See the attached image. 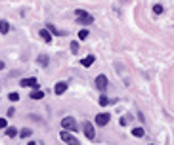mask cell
<instances>
[{"instance_id":"obj_13","label":"cell","mask_w":174,"mask_h":145,"mask_svg":"<svg viewBox=\"0 0 174 145\" xmlns=\"http://www.w3.org/2000/svg\"><path fill=\"white\" fill-rule=\"evenodd\" d=\"M144 128H134V130H132V136L134 138H144Z\"/></svg>"},{"instance_id":"obj_15","label":"cell","mask_w":174,"mask_h":145,"mask_svg":"<svg viewBox=\"0 0 174 145\" xmlns=\"http://www.w3.org/2000/svg\"><path fill=\"white\" fill-rule=\"evenodd\" d=\"M48 31H52V33H54V34H65V33H63V31L56 29V27H54V25H52V23H48Z\"/></svg>"},{"instance_id":"obj_24","label":"cell","mask_w":174,"mask_h":145,"mask_svg":"<svg viewBox=\"0 0 174 145\" xmlns=\"http://www.w3.org/2000/svg\"><path fill=\"white\" fill-rule=\"evenodd\" d=\"M27 145H38V143H35V141H29V143H27Z\"/></svg>"},{"instance_id":"obj_14","label":"cell","mask_w":174,"mask_h":145,"mask_svg":"<svg viewBox=\"0 0 174 145\" xmlns=\"http://www.w3.org/2000/svg\"><path fill=\"white\" fill-rule=\"evenodd\" d=\"M38 63L46 67V65H48V63H50V59H48V55H38Z\"/></svg>"},{"instance_id":"obj_25","label":"cell","mask_w":174,"mask_h":145,"mask_svg":"<svg viewBox=\"0 0 174 145\" xmlns=\"http://www.w3.org/2000/svg\"><path fill=\"white\" fill-rule=\"evenodd\" d=\"M0 69H4V63H2V61H0Z\"/></svg>"},{"instance_id":"obj_22","label":"cell","mask_w":174,"mask_h":145,"mask_svg":"<svg viewBox=\"0 0 174 145\" xmlns=\"http://www.w3.org/2000/svg\"><path fill=\"white\" fill-rule=\"evenodd\" d=\"M8 97H10V101H17V99H19V96H17V94H10Z\"/></svg>"},{"instance_id":"obj_21","label":"cell","mask_w":174,"mask_h":145,"mask_svg":"<svg viewBox=\"0 0 174 145\" xmlns=\"http://www.w3.org/2000/svg\"><path fill=\"white\" fill-rule=\"evenodd\" d=\"M86 36H88V31L86 29H82L81 33H78V38H86Z\"/></svg>"},{"instance_id":"obj_12","label":"cell","mask_w":174,"mask_h":145,"mask_svg":"<svg viewBox=\"0 0 174 145\" xmlns=\"http://www.w3.org/2000/svg\"><path fill=\"white\" fill-rule=\"evenodd\" d=\"M42 97H44V92H40V90H35L31 94V99H42Z\"/></svg>"},{"instance_id":"obj_6","label":"cell","mask_w":174,"mask_h":145,"mask_svg":"<svg viewBox=\"0 0 174 145\" xmlns=\"http://www.w3.org/2000/svg\"><path fill=\"white\" fill-rule=\"evenodd\" d=\"M109 118L111 117H109L107 113H99V115H96V124L98 126H105V124L109 122Z\"/></svg>"},{"instance_id":"obj_4","label":"cell","mask_w":174,"mask_h":145,"mask_svg":"<svg viewBox=\"0 0 174 145\" xmlns=\"http://www.w3.org/2000/svg\"><path fill=\"white\" fill-rule=\"evenodd\" d=\"M107 84H109V82H107V76H105V75H98L96 76V88H98V90H105Z\"/></svg>"},{"instance_id":"obj_16","label":"cell","mask_w":174,"mask_h":145,"mask_svg":"<svg viewBox=\"0 0 174 145\" xmlns=\"http://www.w3.org/2000/svg\"><path fill=\"white\" fill-rule=\"evenodd\" d=\"M6 136H8V138H15V136H17V130H15V128H8V130H6Z\"/></svg>"},{"instance_id":"obj_2","label":"cell","mask_w":174,"mask_h":145,"mask_svg":"<svg viewBox=\"0 0 174 145\" xmlns=\"http://www.w3.org/2000/svg\"><path fill=\"white\" fill-rule=\"evenodd\" d=\"M60 138H61V141H65L67 145H81L78 139L73 136V134H69V132H60Z\"/></svg>"},{"instance_id":"obj_10","label":"cell","mask_w":174,"mask_h":145,"mask_svg":"<svg viewBox=\"0 0 174 145\" xmlns=\"http://www.w3.org/2000/svg\"><path fill=\"white\" fill-rule=\"evenodd\" d=\"M92 63H94V55H88V58H84V59L81 61V65H82V67H90Z\"/></svg>"},{"instance_id":"obj_7","label":"cell","mask_w":174,"mask_h":145,"mask_svg":"<svg viewBox=\"0 0 174 145\" xmlns=\"http://www.w3.org/2000/svg\"><path fill=\"white\" fill-rule=\"evenodd\" d=\"M19 84H21V86H25V88H38V80H36L35 76H33V78H23V80L19 82Z\"/></svg>"},{"instance_id":"obj_9","label":"cell","mask_w":174,"mask_h":145,"mask_svg":"<svg viewBox=\"0 0 174 145\" xmlns=\"http://www.w3.org/2000/svg\"><path fill=\"white\" fill-rule=\"evenodd\" d=\"M38 34H40V38H44V40H46V42H50V40H52V34H50V31H46V29H42Z\"/></svg>"},{"instance_id":"obj_3","label":"cell","mask_w":174,"mask_h":145,"mask_svg":"<svg viewBox=\"0 0 174 145\" xmlns=\"http://www.w3.org/2000/svg\"><path fill=\"white\" fill-rule=\"evenodd\" d=\"M61 128H65V130H77V120L73 117H65L61 120Z\"/></svg>"},{"instance_id":"obj_11","label":"cell","mask_w":174,"mask_h":145,"mask_svg":"<svg viewBox=\"0 0 174 145\" xmlns=\"http://www.w3.org/2000/svg\"><path fill=\"white\" fill-rule=\"evenodd\" d=\"M8 31H10V23H8V21H0V33L6 34Z\"/></svg>"},{"instance_id":"obj_8","label":"cell","mask_w":174,"mask_h":145,"mask_svg":"<svg viewBox=\"0 0 174 145\" xmlns=\"http://www.w3.org/2000/svg\"><path fill=\"white\" fill-rule=\"evenodd\" d=\"M65 90H67V82H57L56 88H54V94H56V96H61Z\"/></svg>"},{"instance_id":"obj_18","label":"cell","mask_w":174,"mask_h":145,"mask_svg":"<svg viewBox=\"0 0 174 145\" xmlns=\"http://www.w3.org/2000/svg\"><path fill=\"white\" fill-rule=\"evenodd\" d=\"M109 101H111V99H107V96H102V97H99V105H102V107H105Z\"/></svg>"},{"instance_id":"obj_17","label":"cell","mask_w":174,"mask_h":145,"mask_svg":"<svg viewBox=\"0 0 174 145\" xmlns=\"http://www.w3.org/2000/svg\"><path fill=\"white\" fill-rule=\"evenodd\" d=\"M31 132H33V130H29V128H23V130L19 132V136H21V138H29V136H31Z\"/></svg>"},{"instance_id":"obj_5","label":"cell","mask_w":174,"mask_h":145,"mask_svg":"<svg viewBox=\"0 0 174 145\" xmlns=\"http://www.w3.org/2000/svg\"><path fill=\"white\" fill-rule=\"evenodd\" d=\"M82 128H84V134H86L88 139H94V138H96V130H94V126H92L90 122H84Z\"/></svg>"},{"instance_id":"obj_1","label":"cell","mask_w":174,"mask_h":145,"mask_svg":"<svg viewBox=\"0 0 174 145\" xmlns=\"http://www.w3.org/2000/svg\"><path fill=\"white\" fill-rule=\"evenodd\" d=\"M75 15H77V21H78V23H84V25L94 23V17H92L90 13H86L84 10H77V12H75Z\"/></svg>"},{"instance_id":"obj_23","label":"cell","mask_w":174,"mask_h":145,"mask_svg":"<svg viewBox=\"0 0 174 145\" xmlns=\"http://www.w3.org/2000/svg\"><path fill=\"white\" fill-rule=\"evenodd\" d=\"M8 126V122H6V118H0V128H6Z\"/></svg>"},{"instance_id":"obj_19","label":"cell","mask_w":174,"mask_h":145,"mask_svg":"<svg viewBox=\"0 0 174 145\" xmlns=\"http://www.w3.org/2000/svg\"><path fill=\"white\" fill-rule=\"evenodd\" d=\"M153 12H155V13H163V6H161V4H155V6H153Z\"/></svg>"},{"instance_id":"obj_20","label":"cell","mask_w":174,"mask_h":145,"mask_svg":"<svg viewBox=\"0 0 174 145\" xmlns=\"http://www.w3.org/2000/svg\"><path fill=\"white\" fill-rule=\"evenodd\" d=\"M71 52H73V54H77V52H78V44L77 42H71Z\"/></svg>"}]
</instances>
